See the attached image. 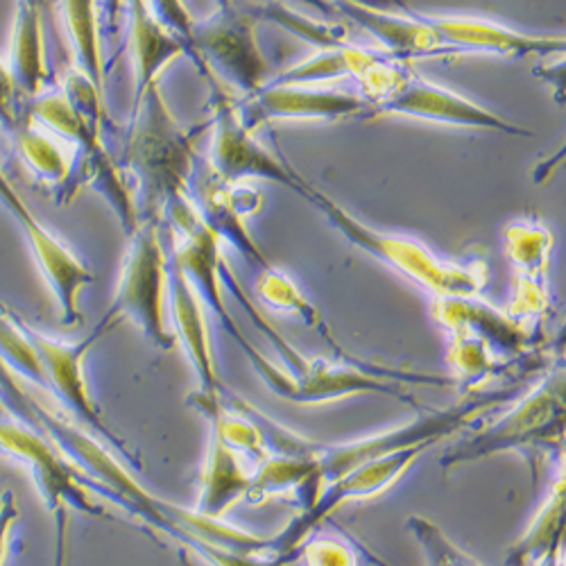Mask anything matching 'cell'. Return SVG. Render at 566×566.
I'll list each match as a JSON object with an SVG mask.
<instances>
[{
    "label": "cell",
    "mask_w": 566,
    "mask_h": 566,
    "mask_svg": "<svg viewBox=\"0 0 566 566\" xmlns=\"http://www.w3.org/2000/svg\"><path fill=\"white\" fill-rule=\"evenodd\" d=\"M34 116L49 127L57 129L66 138L77 140L88 150L96 148V127H93L62 93H49L34 103Z\"/></svg>",
    "instance_id": "f546056e"
},
{
    "label": "cell",
    "mask_w": 566,
    "mask_h": 566,
    "mask_svg": "<svg viewBox=\"0 0 566 566\" xmlns=\"http://www.w3.org/2000/svg\"><path fill=\"white\" fill-rule=\"evenodd\" d=\"M19 522V507L12 492H0V566L6 564L12 546V528Z\"/></svg>",
    "instance_id": "836d02e7"
},
{
    "label": "cell",
    "mask_w": 566,
    "mask_h": 566,
    "mask_svg": "<svg viewBox=\"0 0 566 566\" xmlns=\"http://www.w3.org/2000/svg\"><path fill=\"white\" fill-rule=\"evenodd\" d=\"M562 553H564V551H559V553H553V555L544 557L542 562H537L535 566H562Z\"/></svg>",
    "instance_id": "f35d334b"
},
{
    "label": "cell",
    "mask_w": 566,
    "mask_h": 566,
    "mask_svg": "<svg viewBox=\"0 0 566 566\" xmlns=\"http://www.w3.org/2000/svg\"><path fill=\"white\" fill-rule=\"evenodd\" d=\"M64 524H66V518H62V522H60V557H57V566H62V559H64Z\"/></svg>",
    "instance_id": "ab89813d"
},
{
    "label": "cell",
    "mask_w": 566,
    "mask_h": 566,
    "mask_svg": "<svg viewBox=\"0 0 566 566\" xmlns=\"http://www.w3.org/2000/svg\"><path fill=\"white\" fill-rule=\"evenodd\" d=\"M302 566H358V551L349 535L311 533L295 553Z\"/></svg>",
    "instance_id": "1f68e13d"
},
{
    "label": "cell",
    "mask_w": 566,
    "mask_h": 566,
    "mask_svg": "<svg viewBox=\"0 0 566 566\" xmlns=\"http://www.w3.org/2000/svg\"><path fill=\"white\" fill-rule=\"evenodd\" d=\"M505 254L516 270L514 300L505 311L516 322L542 336V322L548 315V263L553 235L539 222L516 220L505 227Z\"/></svg>",
    "instance_id": "30bf717a"
},
{
    "label": "cell",
    "mask_w": 566,
    "mask_h": 566,
    "mask_svg": "<svg viewBox=\"0 0 566 566\" xmlns=\"http://www.w3.org/2000/svg\"><path fill=\"white\" fill-rule=\"evenodd\" d=\"M336 10L345 12L356 25L374 34L386 45V53L401 60L412 57H438V55H453V49L438 39L433 28L421 19V14L395 17L379 10L363 8L354 0H338ZM458 55V53H455Z\"/></svg>",
    "instance_id": "ac0fdd59"
},
{
    "label": "cell",
    "mask_w": 566,
    "mask_h": 566,
    "mask_svg": "<svg viewBox=\"0 0 566 566\" xmlns=\"http://www.w3.org/2000/svg\"><path fill=\"white\" fill-rule=\"evenodd\" d=\"M21 224L28 233V241L32 245L36 263H39L45 281H49L51 291L57 297V304L62 311V322L66 326L82 322L80 293L84 286L93 283V274L69 248H64L55 239L49 229H45L39 220H34L32 213L28 218H23Z\"/></svg>",
    "instance_id": "e0dca14e"
},
{
    "label": "cell",
    "mask_w": 566,
    "mask_h": 566,
    "mask_svg": "<svg viewBox=\"0 0 566 566\" xmlns=\"http://www.w3.org/2000/svg\"><path fill=\"white\" fill-rule=\"evenodd\" d=\"M376 109L381 114L410 116V118L431 120L440 125L490 129V132H503L510 136H531L528 129L516 127L503 120L501 116L492 114L490 109L481 107L479 103L460 96V93L438 86L429 80H421L417 75H408L392 96H388L381 105H376Z\"/></svg>",
    "instance_id": "8fae6325"
},
{
    "label": "cell",
    "mask_w": 566,
    "mask_h": 566,
    "mask_svg": "<svg viewBox=\"0 0 566 566\" xmlns=\"http://www.w3.org/2000/svg\"><path fill=\"white\" fill-rule=\"evenodd\" d=\"M0 365L19 374L30 386L49 392V379H45L41 358L30 343L23 324L6 315H0Z\"/></svg>",
    "instance_id": "484cf974"
},
{
    "label": "cell",
    "mask_w": 566,
    "mask_h": 566,
    "mask_svg": "<svg viewBox=\"0 0 566 566\" xmlns=\"http://www.w3.org/2000/svg\"><path fill=\"white\" fill-rule=\"evenodd\" d=\"M23 328L41 358L45 379H49V395H53V399H57V403L64 406L71 417H75V421H80L84 429H88V433L105 440L120 458H125L129 467L138 469L140 467L138 458L103 421L98 406L93 403V397L86 384V374H84V358L88 349L114 326L103 319L96 326V332H93L88 338H84L82 343H60L34 332L32 326L23 324Z\"/></svg>",
    "instance_id": "ba28073f"
},
{
    "label": "cell",
    "mask_w": 566,
    "mask_h": 566,
    "mask_svg": "<svg viewBox=\"0 0 566 566\" xmlns=\"http://www.w3.org/2000/svg\"><path fill=\"white\" fill-rule=\"evenodd\" d=\"M564 369H551L544 379L516 399L512 410L494 423L453 442L440 458L444 471L479 462L505 451L553 453L564 440Z\"/></svg>",
    "instance_id": "3957f363"
},
{
    "label": "cell",
    "mask_w": 566,
    "mask_h": 566,
    "mask_svg": "<svg viewBox=\"0 0 566 566\" xmlns=\"http://www.w3.org/2000/svg\"><path fill=\"white\" fill-rule=\"evenodd\" d=\"M297 193H302L313 207H317L324 213V218L332 222V227L340 231L354 248L363 250L376 261H381L392 272L415 283L421 291H429L431 295H436V300L479 297L483 293L490 276L483 256H474L464 263L442 261L419 241L406 239V235L376 231L363 224L332 198L319 193L317 188L304 181L300 184Z\"/></svg>",
    "instance_id": "7a4b0ae2"
},
{
    "label": "cell",
    "mask_w": 566,
    "mask_h": 566,
    "mask_svg": "<svg viewBox=\"0 0 566 566\" xmlns=\"http://www.w3.org/2000/svg\"><path fill=\"white\" fill-rule=\"evenodd\" d=\"M218 6H220V10H229L231 8V0H218Z\"/></svg>",
    "instance_id": "b9f144b4"
},
{
    "label": "cell",
    "mask_w": 566,
    "mask_h": 566,
    "mask_svg": "<svg viewBox=\"0 0 566 566\" xmlns=\"http://www.w3.org/2000/svg\"><path fill=\"white\" fill-rule=\"evenodd\" d=\"M49 75L43 55V30L39 8L30 0H23L14 32V80L25 91L36 93Z\"/></svg>",
    "instance_id": "cb8c5ba5"
},
{
    "label": "cell",
    "mask_w": 566,
    "mask_h": 566,
    "mask_svg": "<svg viewBox=\"0 0 566 566\" xmlns=\"http://www.w3.org/2000/svg\"><path fill=\"white\" fill-rule=\"evenodd\" d=\"M406 528L419 544L429 566H483L479 559L464 553L453 539H449L444 531L427 516H408Z\"/></svg>",
    "instance_id": "f1b7e54d"
},
{
    "label": "cell",
    "mask_w": 566,
    "mask_h": 566,
    "mask_svg": "<svg viewBox=\"0 0 566 566\" xmlns=\"http://www.w3.org/2000/svg\"><path fill=\"white\" fill-rule=\"evenodd\" d=\"M132 41H134V55L138 69V98L144 96L146 88L155 84L157 73L161 66L186 51V45L161 28L155 17L148 12L144 0H132Z\"/></svg>",
    "instance_id": "7402d4cb"
},
{
    "label": "cell",
    "mask_w": 566,
    "mask_h": 566,
    "mask_svg": "<svg viewBox=\"0 0 566 566\" xmlns=\"http://www.w3.org/2000/svg\"><path fill=\"white\" fill-rule=\"evenodd\" d=\"M103 319L112 326L132 319L159 349L175 347L177 338L168 324V256L157 220H146L134 229L116 297Z\"/></svg>",
    "instance_id": "277c9868"
},
{
    "label": "cell",
    "mask_w": 566,
    "mask_h": 566,
    "mask_svg": "<svg viewBox=\"0 0 566 566\" xmlns=\"http://www.w3.org/2000/svg\"><path fill=\"white\" fill-rule=\"evenodd\" d=\"M535 371H526L512 376V379L499 388H488L474 395H467L464 401L453 403L444 410H431L408 423L390 431L374 433L367 438H358L352 442L334 444V442H317L306 438L300 458H313L319 469V479L324 485L338 481L347 471L379 460L384 455L410 449V447H436L444 438H453L460 431H467L490 410L505 406L510 401H516L528 390V384L533 381Z\"/></svg>",
    "instance_id": "6da1fadb"
},
{
    "label": "cell",
    "mask_w": 566,
    "mask_h": 566,
    "mask_svg": "<svg viewBox=\"0 0 566 566\" xmlns=\"http://www.w3.org/2000/svg\"><path fill=\"white\" fill-rule=\"evenodd\" d=\"M138 103H144V112L132 127L127 157L138 179L144 181L148 205L157 209L188 196L193 144L168 114L157 84H150Z\"/></svg>",
    "instance_id": "5b68a950"
},
{
    "label": "cell",
    "mask_w": 566,
    "mask_h": 566,
    "mask_svg": "<svg viewBox=\"0 0 566 566\" xmlns=\"http://www.w3.org/2000/svg\"><path fill=\"white\" fill-rule=\"evenodd\" d=\"M69 28L75 41L77 57L84 66L86 77L93 84H101L103 80V64H101V45H98V28H96V12H93V0H64Z\"/></svg>",
    "instance_id": "83f0119b"
},
{
    "label": "cell",
    "mask_w": 566,
    "mask_h": 566,
    "mask_svg": "<svg viewBox=\"0 0 566 566\" xmlns=\"http://www.w3.org/2000/svg\"><path fill=\"white\" fill-rule=\"evenodd\" d=\"M324 483L313 458H291V455H268L259 467H254L248 501L261 503L272 496H291L300 512H306L317 501Z\"/></svg>",
    "instance_id": "d6986e66"
},
{
    "label": "cell",
    "mask_w": 566,
    "mask_h": 566,
    "mask_svg": "<svg viewBox=\"0 0 566 566\" xmlns=\"http://www.w3.org/2000/svg\"><path fill=\"white\" fill-rule=\"evenodd\" d=\"M168 308L172 319V334L181 343L198 376V390L205 395H218L224 384L220 381L216 369L207 308L202 306L198 293L172 259H168Z\"/></svg>",
    "instance_id": "2e32d148"
},
{
    "label": "cell",
    "mask_w": 566,
    "mask_h": 566,
    "mask_svg": "<svg viewBox=\"0 0 566 566\" xmlns=\"http://www.w3.org/2000/svg\"><path fill=\"white\" fill-rule=\"evenodd\" d=\"M10 415H14L12 410H10V406H8V401L3 399V397H0V419H3V417H10Z\"/></svg>",
    "instance_id": "60d3db41"
},
{
    "label": "cell",
    "mask_w": 566,
    "mask_h": 566,
    "mask_svg": "<svg viewBox=\"0 0 566 566\" xmlns=\"http://www.w3.org/2000/svg\"><path fill=\"white\" fill-rule=\"evenodd\" d=\"M433 315L447 332L481 338L499 358L518 360L535 354L539 338L522 322L476 297H438Z\"/></svg>",
    "instance_id": "5bb4252c"
},
{
    "label": "cell",
    "mask_w": 566,
    "mask_h": 566,
    "mask_svg": "<svg viewBox=\"0 0 566 566\" xmlns=\"http://www.w3.org/2000/svg\"><path fill=\"white\" fill-rule=\"evenodd\" d=\"M0 451L28 464L43 503L55 514H64L71 507L88 516L107 518L105 507L88 496V479L30 421L17 415L0 419Z\"/></svg>",
    "instance_id": "8992f818"
},
{
    "label": "cell",
    "mask_w": 566,
    "mask_h": 566,
    "mask_svg": "<svg viewBox=\"0 0 566 566\" xmlns=\"http://www.w3.org/2000/svg\"><path fill=\"white\" fill-rule=\"evenodd\" d=\"M19 150L23 155V159L28 161V166L39 172L41 177L51 179V181H64L69 179L71 172V164L66 159V155L62 153V148L49 136L39 134L32 127H21L19 129Z\"/></svg>",
    "instance_id": "4dcf8cb0"
},
{
    "label": "cell",
    "mask_w": 566,
    "mask_h": 566,
    "mask_svg": "<svg viewBox=\"0 0 566 566\" xmlns=\"http://www.w3.org/2000/svg\"><path fill=\"white\" fill-rule=\"evenodd\" d=\"M0 198H3V202L8 205V209L19 218H28L30 216V209L23 205V200L14 193V188L8 184V179L3 177V172H0Z\"/></svg>",
    "instance_id": "d590c367"
},
{
    "label": "cell",
    "mask_w": 566,
    "mask_h": 566,
    "mask_svg": "<svg viewBox=\"0 0 566 566\" xmlns=\"http://www.w3.org/2000/svg\"><path fill=\"white\" fill-rule=\"evenodd\" d=\"M211 172L224 184H239L248 177L279 181L300 188V177L283 168L261 144L252 138V132L241 123L235 107L220 96L216 103V132L211 144Z\"/></svg>",
    "instance_id": "4fadbf2b"
},
{
    "label": "cell",
    "mask_w": 566,
    "mask_h": 566,
    "mask_svg": "<svg viewBox=\"0 0 566 566\" xmlns=\"http://www.w3.org/2000/svg\"><path fill=\"white\" fill-rule=\"evenodd\" d=\"M252 474L245 462L211 436L196 512L209 518H222L235 503L248 496Z\"/></svg>",
    "instance_id": "ffe728a7"
},
{
    "label": "cell",
    "mask_w": 566,
    "mask_h": 566,
    "mask_svg": "<svg viewBox=\"0 0 566 566\" xmlns=\"http://www.w3.org/2000/svg\"><path fill=\"white\" fill-rule=\"evenodd\" d=\"M256 295L259 300L279 311V313H286V315H295L300 317L306 326L315 328V332H319L326 343L332 345L338 354V358H343V363H352V365H358V363H365V360H358L356 356L347 354L338 343L336 338L326 332V324L322 319V315L317 313V308L306 300V295L297 289V283L289 276L283 274L281 270L268 265L263 270H259V276H256Z\"/></svg>",
    "instance_id": "603a6c76"
},
{
    "label": "cell",
    "mask_w": 566,
    "mask_h": 566,
    "mask_svg": "<svg viewBox=\"0 0 566 566\" xmlns=\"http://www.w3.org/2000/svg\"><path fill=\"white\" fill-rule=\"evenodd\" d=\"M369 51L356 49V45H338V49L319 51L317 55L308 57L306 62L283 71L274 80L265 82L270 86H311L326 80H338L343 75H352L356 80L358 71L363 69Z\"/></svg>",
    "instance_id": "d4e9b609"
},
{
    "label": "cell",
    "mask_w": 566,
    "mask_h": 566,
    "mask_svg": "<svg viewBox=\"0 0 566 566\" xmlns=\"http://www.w3.org/2000/svg\"><path fill=\"white\" fill-rule=\"evenodd\" d=\"M302 3H306V6H311V8H315L317 12H322L324 17H334L338 10H336V6L334 3H326V0H302Z\"/></svg>",
    "instance_id": "74e56055"
},
{
    "label": "cell",
    "mask_w": 566,
    "mask_h": 566,
    "mask_svg": "<svg viewBox=\"0 0 566 566\" xmlns=\"http://www.w3.org/2000/svg\"><path fill=\"white\" fill-rule=\"evenodd\" d=\"M150 6L155 12V21L168 32H172L186 45V51H191L196 23L181 6V0H150Z\"/></svg>",
    "instance_id": "d6a6232c"
},
{
    "label": "cell",
    "mask_w": 566,
    "mask_h": 566,
    "mask_svg": "<svg viewBox=\"0 0 566 566\" xmlns=\"http://www.w3.org/2000/svg\"><path fill=\"white\" fill-rule=\"evenodd\" d=\"M250 17H259L265 21L276 23L279 28L293 32L295 36L304 39L306 43L315 45L319 51H328V49H338V45L347 43V30L343 25L336 23H322V21H311L302 14H295L293 10L283 8V6H265V8H256L250 12Z\"/></svg>",
    "instance_id": "4316f807"
},
{
    "label": "cell",
    "mask_w": 566,
    "mask_h": 566,
    "mask_svg": "<svg viewBox=\"0 0 566 566\" xmlns=\"http://www.w3.org/2000/svg\"><path fill=\"white\" fill-rule=\"evenodd\" d=\"M438 39L455 53H485L501 57H531L564 53V39L514 32L501 23L471 17H421Z\"/></svg>",
    "instance_id": "9a60e30c"
},
{
    "label": "cell",
    "mask_w": 566,
    "mask_h": 566,
    "mask_svg": "<svg viewBox=\"0 0 566 566\" xmlns=\"http://www.w3.org/2000/svg\"><path fill=\"white\" fill-rule=\"evenodd\" d=\"M564 474L559 471L533 524L510 546L505 566H535L544 557L559 553L564 548Z\"/></svg>",
    "instance_id": "44dd1931"
},
{
    "label": "cell",
    "mask_w": 566,
    "mask_h": 566,
    "mask_svg": "<svg viewBox=\"0 0 566 566\" xmlns=\"http://www.w3.org/2000/svg\"><path fill=\"white\" fill-rule=\"evenodd\" d=\"M369 105L360 96L343 91H322L308 86H270L263 84L259 91L235 107L241 123L254 132L261 123L274 120H340L360 116Z\"/></svg>",
    "instance_id": "7c38bea8"
},
{
    "label": "cell",
    "mask_w": 566,
    "mask_h": 566,
    "mask_svg": "<svg viewBox=\"0 0 566 566\" xmlns=\"http://www.w3.org/2000/svg\"><path fill=\"white\" fill-rule=\"evenodd\" d=\"M429 449L431 447L427 444H419V447H410V449L384 455L379 460L365 462L347 471V474L340 476L338 481L324 485L313 507H308L306 512H300L279 535L270 537V555H283L295 564V553L300 544L311 533L319 531V526L328 516L347 503L374 499L395 488Z\"/></svg>",
    "instance_id": "52a82bcc"
},
{
    "label": "cell",
    "mask_w": 566,
    "mask_h": 566,
    "mask_svg": "<svg viewBox=\"0 0 566 566\" xmlns=\"http://www.w3.org/2000/svg\"><path fill=\"white\" fill-rule=\"evenodd\" d=\"M191 53L200 71H207V75L216 73L248 96L265 84V62L254 39L250 14L229 8L196 25Z\"/></svg>",
    "instance_id": "9c48e42d"
},
{
    "label": "cell",
    "mask_w": 566,
    "mask_h": 566,
    "mask_svg": "<svg viewBox=\"0 0 566 566\" xmlns=\"http://www.w3.org/2000/svg\"><path fill=\"white\" fill-rule=\"evenodd\" d=\"M352 542H354V546H356V551L371 564V566H392L388 559H384L379 553H374V551H369V546L365 544V542H360V539H356V537H352Z\"/></svg>",
    "instance_id": "8d00e7d4"
},
{
    "label": "cell",
    "mask_w": 566,
    "mask_h": 566,
    "mask_svg": "<svg viewBox=\"0 0 566 566\" xmlns=\"http://www.w3.org/2000/svg\"><path fill=\"white\" fill-rule=\"evenodd\" d=\"M17 80L14 73L8 71L0 62V120L8 127L17 125Z\"/></svg>",
    "instance_id": "e575fe53"
}]
</instances>
